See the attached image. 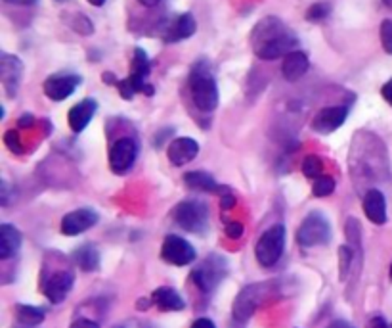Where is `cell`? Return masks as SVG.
<instances>
[{
	"instance_id": "32",
	"label": "cell",
	"mask_w": 392,
	"mask_h": 328,
	"mask_svg": "<svg viewBox=\"0 0 392 328\" xmlns=\"http://www.w3.org/2000/svg\"><path fill=\"white\" fill-rule=\"evenodd\" d=\"M4 144H6L8 148L12 150L14 154H21L23 148H21V143H19V135L16 130H8L6 135H4Z\"/></svg>"
},
{
	"instance_id": "43",
	"label": "cell",
	"mask_w": 392,
	"mask_h": 328,
	"mask_svg": "<svg viewBox=\"0 0 392 328\" xmlns=\"http://www.w3.org/2000/svg\"><path fill=\"white\" fill-rule=\"evenodd\" d=\"M385 4H386V6H388V8H391V10H392V0H385Z\"/></svg>"
},
{
	"instance_id": "11",
	"label": "cell",
	"mask_w": 392,
	"mask_h": 328,
	"mask_svg": "<svg viewBox=\"0 0 392 328\" xmlns=\"http://www.w3.org/2000/svg\"><path fill=\"white\" fill-rule=\"evenodd\" d=\"M136 154H138V146H136L134 138H119L113 146H111L110 152V168L113 173L123 175L127 173L132 163L136 160Z\"/></svg>"
},
{
	"instance_id": "44",
	"label": "cell",
	"mask_w": 392,
	"mask_h": 328,
	"mask_svg": "<svg viewBox=\"0 0 392 328\" xmlns=\"http://www.w3.org/2000/svg\"><path fill=\"white\" fill-rule=\"evenodd\" d=\"M391 279H392V265H391Z\"/></svg>"
},
{
	"instance_id": "26",
	"label": "cell",
	"mask_w": 392,
	"mask_h": 328,
	"mask_svg": "<svg viewBox=\"0 0 392 328\" xmlns=\"http://www.w3.org/2000/svg\"><path fill=\"white\" fill-rule=\"evenodd\" d=\"M302 175L307 177V179H319L322 177V171H324V163L319 160L318 155H307L304 160H302Z\"/></svg>"
},
{
	"instance_id": "2",
	"label": "cell",
	"mask_w": 392,
	"mask_h": 328,
	"mask_svg": "<svg viewBox=\"0 0 392 328\" xmlns=\"http://www.w3.org/2000/svg\"><path fill=\"white\" fill-rule=\"evenodd\" d=\"M280 285L276 280H268V282H258V285H249L239 292L235 302H233V321L247 322L253 317V313L258 309V305L266 304L268 299L276 297Z\"/></svg>"
},
{
	"instance_id": "19",
	"label": "cell",
	"mask_w": 392,
	"mask_h": 328,
	"mask_svg": "<svg viewBox=\"0 0 392 328\" xmlns=\"http://www.w3.org/2000/svg\"><path fill=\"white\" fill-rule=\"evenodd\" d=\"M196 19L191 14H182L178 16L174 21L166 25L165 33H163V39L166 43H178V41H184V39H190L194 33H196Z\"/></svg>"
},
{
	"instance_id": "28",
	"label": "cell",
	"mask_w": 392,
	"mask_h": 328,
	"mask_svg": "<svg viewBox=\"0 0 392 328\" xmlns=\"http://www.w3.org/2000/svg\"><path fill=\"white\" fill-rule=\"evenodd\" d=\"M346 238H349L350 246H352V250H360L361 246V227L360 223H358V219H354V217H350L349 221H346Z\"/></svg>"
},
{
	"instance_id": "9",
	"label": "cell",
	"mask_w": 392,
	"mask_h": 328,
	"mask_svg": "<svg viewBox=\"0 0 392 328\" xmlns=\"http://www.w3.org/2000/svg\"><path fill=\"white\" fill-rule=\"evenodd\" d=\"M73 282L75 275L71 269H55V271L44 275L41 288H43V294L48 297L52 304H60L68 297V294L73 288Z\"/></svg>"
},
{
	"instance_id": "35",
	"label": "cell",
	"mask_w": 392,
	"mask_h": 328,
	"mask_svg": "<svg viewBox=\"0 0 392 328\" xmlns=\"http://www.w3.org/2000/svg\"><path fill=\"white\" fill-rule=\"evenodd\" d=\"M221 193H222V207H232L235 198L230 194V190H228V188H221Z\"/></svg>"
},
{
	"instance_id": "1",
	"label": "cell",
	"mask_w": 392,
	"mask_h": 328,
	"mask_svg": "<svg viewBox=\"0 0 392 328\" xmlns=\"http://www.w3.org/2000/svg\"><path fill=\"white\" fill-rule=\"evenodd\" d=\"M251 44L260 60H276L295 52L299 41L282 19L268 16L255 25L251 33Z\"/></svg>"
},
{
	"instance_id": "40",
	"label": "cell",
	"mask_w": 392,
	"mask_h": 328,
	"mask_svg": "<svg viewBox=\"0 0 392 328\" xmlns=\"http://www.w3.org/2000/svg\"><path fill=\"white\" fill-rule=\"evenodd\" d=\"M6 2H10V4H23V6H31V4H35L37 0H6Z\"/></svg>"
},
{
	"instance_id": "20",
	"label": "cell",
	"mask_w": 392,
	"mask_h": 328,
	"mask_svg": "<svg viewBox=\"0 0 392 328\" xmlns=\"http://www.w3.org/2000/svg\"><path fill=\"white\" fill-rule=\"evenodd\" d=\"M152 304L161 311H182L186 307L182 296L169 286H161L152 294Z\"/></svg>"
},
{
	"instance_id": "15",
	"label": "cell",
	"mask_w": 392,
	"mask_h": 328,
	"mask_svg": "<svg viewBox=\"0 0 392 328\" xmlns=\"http://www.w3.org/2000/svg\"><path fill=\"white\" fill-rule=\"evenodd\" d=\"M346 116H349V110L344 106H329V108H324L312 119V129L316 133H319V135H329V133L337 130L346 121Z\"/></svg>"
},
{
	"instance_id": "3",
	"label": "cell",
	"mask_w": 392,
	"mask_h": 328,
	"mask_svg": "<svg viewBox=\"0 0 392 328\" xmlns=\"http://www.w3.org/2000/svg\"><path fill=\"white\" fill-rule=\"evenodd\" d=\"M188 85H190L191 100L197 110L207 113L215 112L218 106V87H216V81L207 63L199 62L194 66Z\"/></svg>"
},
{
	"instance_id": "17",
	"label": "cell",
	"mask_w": 392,
	"mask_h": 328,
	"mask_svg": "<svg viewBox=\"0 0 392 328\" xmlns=\"http://www.w3.org/2000/svg\"><path fill=\"white\" fill-rule=\"evenodd\" d=\"M96 110H98V102L92 98H85L83 102L73 106V108L69 110V116H68L71 130H75V133L85 130L86 125L90 123L94 116H96Z\"/></svg>"
},
{
	"instance_id": "13",
	"label": "cell",
	"mask_w": 392,
	"mask_h": 328,
	"mask_svg": "<svg viewBox=\"0 0 392 328\" xmlns=\"http://www.w3.org/2000/svg\"><path fill=\"white\" fill-rule=\"evenodd\" d=\"M96 223H98V213L90 207H80L63 217L60 229L65 236H77L85 230L92 229Z\"/></svg>"
},
{
	"instance_id": "6",
	"label": "cell",
	"mask_w": 392,
	"mask_h": 328,
	"mask_svg": "<svg viewBox=\"0 0 392 328\" xmlns=\"http://www.w3.org/2000/svg\"><path fill=\"white\" fill-rule=\"evenodd\" d=\"M172 217L178 227L188 232L203 235L208 227V207L197 200H186L172 210Z\"/></svg>"
},
{
	"instance_id": "30",
	"label": "cell",
	"mask_w": 392,
	"mask_h": 328,
	"mask_svg": "<svg viewBox=\"0 0 392 328\" xmlns=\"http://www.w3.org/2000/svg\"><path fill=\"white\" fill-rule=\"evenodd\" d=\"M381 43L386 54H392V19H385L381 24Z\"/></svg>"
},
{
	"instance_id": "22",
	"label": "cell",
	"mask_w": 392,
	"mask_h": 328,
	"mask_svg": "<svg viewBox=\"0 0 392 328\" xmlns=\"http://www.w3.org/2000/svg\"><path fill=\"white\" fill-rule=\"evenodd\" d=\"M21 246V232L14 225H0V260H10Z\"/></svg>"
},
{
	"instance_id": "45",
	"label": "cell",
	"mask_w": 392,
	"mask_h": 328,
	"mask_svg": "<svg viewBox=\"0 0 392 328\" xmlns=\"http://www.w3.org/2000/svg\"><path fill=\"white\" fill-rule=\"evenodd\" d=\"M23 328H33V327H23Z\"/></svg>"
},
{
	"instance_id": "29",
	"label": "cell",
	"mask_w": 392,
	"mask_h": 328,
	"mask_svg": "<svg viewBox=\"0 0 392 328\" xmlns=\"http://www.w3.org/2000/svg\"><path fill=\"white\" fill-rule=\"evenodd\" d=\"M352 260H354V250L349 246H341L339 250V261H341V280L346 279V275L352 269Z\"/></svg>"
},
{
	"instance_id": "18",
	"label": "cell",
	"mask_w": 392,
	"mask_h": 328,
	"mask_svg": "<svg viewBox=\"0 0 392 328\" xmlns=\"http://www.w3.org/2000/svg\"><path fill=\"white\" fill-rule=\"evenodd\" d=\"M364 213L375 225L386 223V200L381 190L377 188H369L366 196H364Z\"/></svg>"
},
{
	"instance_id": "25",
	"label": "cell",
	"mask_w": 392,
	"mask_h": 328,
	"mask_svg": "<svg viewBox=\"0 0 392 328\" xmlns=\"http://www.w3.org/2000/svg\"><path fill=\"white\" fill-rule=\"evenodd\" d=\"M16 317H18V321L23 324V327H37L41 322L44 321V309L41 307H33V305H18L16 307Z\"/></svg>"
},
{
	"instance_id": "39",
	"label": "cell",
	"mask_w": 392,
	"mask_h": 328,
	"mask_svg": "<svg viewBox=\"0 0 392 328\" xmlns=\"http://www.w3.org/2000/svg\"><path fill=\"white\" fill-rule=\"evenodd\" d=\"M327 328H354V327L346 321H333Z\"/></svg>"
},
{
	"instance_id": "42",
	"label": "cell",
	"mask_w": 392,
	"mask_h": 328,
	"mask_svg": "<svg viewBox=\"0 0 392 328\" xmlns=\"http://www.w3.org/2000/svg\"><path fill=\"white\" fill-rule=\"evenodd\" d=\"M88 2H90L92 6H102V4H104L105 0H88Z\"/></svg>"
},
{
	"instance_id": "4",
	"label": "cell",
	"mask_w": 392,
	"mask_h": 328,
	"mask_svg": "<svg viewBox=\"0 0 392 328\" xmlns=\"http://www.w3.org/2000/svg\"><path fill=\"white\" fill-rule=\"evenodd\" d=\"M149 69H152V63L147 60L146 52L142 48H136L134 62H132V73L125 81H117L115 83L119 91H121V96H125L127 100L132 98L136 93H144L147 96H152L154 94V87L146 83Z\"/></svg>"
},
{
	"instance_id": "7",
	"label": "cell",
	"mask_w": 392,
	"mask_h": 328,
	"mask_svg": "<svg viewBox=\"0 0 392 328\" xmlns=\"http://www.w3.org/2000/svg\"><path fill=\"white\" fill-rule=\"evenodd\" d=\"M283 250H285V227L274 225L258 238L255 257L263 267H274L282 260Z\"/></svg>"
},
{
	"instance_id": "37",
	"label": "cell",
	"mask_w": 392,
	"mask_h": 328,
	"mask_svg": "<svg viewBox=\"0 0 392 328\" xmlns=\"http://www.w3.org/2000/svg\"><path fill=\"white\" fill-rule=\"evenodd\" d=\"M191 328H216L215 322L211 321V319H197L194 324H191Z\"/></svg>"
},
{
	"instance_id": "27",
	"label": "cell",
	"mask_w": 392,
	"mask_h": 328,
	"mask_svg": "<svg viewBox=\"0 0 392 328\" xmlns=\"http://www.w3.org/2000/svg\"><path fill=\"white\" fill-rule=\"evenodd\" d=\"M335 190V180L327 177V175H322L319 179H316L312 186V194L314 196H318V198H325V196H329Z\"/></svg>"
},
{
	"instance_id": "41",
	"label": "cell",
	"mask_w": 392,
	"mask_h": 328,
	"mask_svg": "<svg viewBox=\"0 0 392 328\" xmlns=\"http://www.w3.org/2000/svg\"><path fill=\"white\" fill-rule=\"evenodd\" d=\"M140 4H144V6H155V4H159V0H138Z\"/></svg>"
},
{
	"instance_id": "14",
	"label": "cell",
	"mask_w": 392,
	"mask_h": 328,
	"mask_svg": "<svg viewBox=\"0 0 392 328\" xmlns=\"http://www.w3.org/2000/svg\"><path fill=\"white\" fill-rule=\"evenodd\" d=\"M21 75H23V63L19 58L12 56V54H2L0 56V79H2V85H4L8 96L18 94Z\"/></svg>"
},
{
	"instance_id": "10",
	"label": "cell",
	"mask_w": 392,
	"mask_h": 328,
	"mask_svg": "<svg viewBox=\"0 0 392 328\" xmlns=\"http://www.w3.org/2000/svg\"><path fill=\"white\" fill-rule=\"evenodd\" d=\"M161 257L171 263V265L184 267L194 263L196 260V250L190 242L180 238L176 235H169L163 242V248H161Z\"/></svg>"
},
{
	"instance_id": "12",
	"label": "cell",
	"mask_w": 392,
	"mask_h": 328,
	"mask_svg": "<svg viewBox=\"0 0 392 328\" xmlns=\"http://www.w3.org/2000/svg\"><path fill=\"white\" fill-rule=\"evenodd\" d=\"M79 83H80L79 75L58 73V75H52V77H48V79L44 81L43 91L50 100H54V102H62V100L69 98V96L75 93V88L79 87Z\"/></svg>"
},
{
	"instance_id": "36",
	"label": "cell",
	"mask_w": 392,
	"mask_h": 328,
	"mask_svg": "<svg viewBox=\"0 0 392 328\" xmlns=\"http://www.w3.org/2000/svg\"><path fill=\"white\" fill-rule=\"evenodd\" d=\"M381 94H383V98H385L386 102L392 106V79L383 85V88H381Z\"/></svg>"
},
{
	"instance_id": "38",
	"label": "cell",
	"mask_w": 392,
	"mask_h": 328,
	"mask_svg": "<svg viewBox=\"0 0 392 328\" xmlns=\"http://www.w3.org/2000/svg\"><path fill=\"white\" fill-rule=\"evenodd\" d=\"M368 328H388V324H386V321L383 317H374V319L369 321Z\"/></svg>"
},
{
	"instance_id": "16",
	"label": "cell",
	"mask_w": 392,
	"mask_h": 328,
	"mask_svg": "<svg viewBox=\"0 0 392 328\" xmlns=\"http://www.w3.org/2000/svg\"><path fill=\"white\" fill-rule=\"evenodd\" d=\"M199 154V144L190 138V136H182V138H174L171 144H169V150H166V155L171 160L172 165L176 168H182L186 163L196 160V155Z\"/></svg>"
},
{
	"instance_id": "34",
	"label": "cell",
	"mask_w": 392,
	"mask_h": 328,
	"mask_svg": "<svg viewBox=\"0 0 392 328\" xmlns=\"http://www.w3.org/2000/svg\"><path fill=\"white\" fill-rule=\"evenodd\" d=\"M69 328H100L98 322L90 321V319H77Z\"/></svg>"
},
{
	"instance_id": "33",
	"label": "cell",
	"mask_w": 392,
	"mask_h": 328,
	"mask_svg": "<svg viewBox=\"0 0 392 328\" xmlns=\"http://www.w3.org/2000/svg\"><path fill=\"white\" fill-rule=\"evenodd\" d=\"M226 235L230 236V238H233V240H238V238H241V235H243V225L230 223L226 227Z\"/></svg>"
},
{
	"instance_id": "23",
	"label": "cell",
	"mask_w": 392,
	"mask_h": 328,
	"mask_svg": "<svg viewBox=\"0 0 392 328\" xmlns=\"http://www.w3.org/2000/svg\"><path fill=\"white\" fill-rule=\"evenodd\" d=\"M73 260L83 271H96L100 267V252L96 250V246H92V244H83L80 248L75 250Z\"/></svg>"
},
{
	"instance_id": "5",
	"label": "cell",
	"mask_w": 392,
	"mask_h": 328,
	"mask_svg": "<svg viewBox=\"0 0 392 328\" xmlns=\"http://www.w3.org/2000/svg\"><path fill=\"white\" fill-rule=\"evenodd\" d=\"M228 275V261L218 254L207 255L191 272V279L201 292L208 294L221 285Z\"/></svg>"
},
{
	"instance_id": "8",
	"label": "cell",
	"mask_w": 392,
	"mask_h": 328,
	"mask_svg": "<svg viewBox=\"0 0 392 328\" xmlns=\"http://www.w3.org/2000/svg\"><path fill=\"white\" fill-rule=\"evenodd\" d=\"M331 240V225L322 213H310L297 230V242L302 248L325 246Z\"/></svg>"
},
{
	"instance_id": "21",
	"label": "cell",
	"mask_w": 392,
	"mask_h": 328,
	"mask_svg": "<svg viewBox=\"0 0 392 328\" xmlns=\"http://www.w3.org/2000/svg\"><path fill=\"white\" fill-rule=\"evenodd\" d=\"M310 63H308V56L300 50H295L291 54L285 56L282 66V73L287 81H299L302 75L307 73Z\"/></svg>"
},
{
	"instance_id": "31",
	"label": "cell",
	"mask_w": 392,
	"mask_h": 328,
	"mask_svg": "<svg viewBox=\"0 0 392 328\" xmlns=\"http://www.w3.org/2000/svg\"><path fill=\"white\" fill-rule=\"evenodd\" d=\"M331 12V6L329 4H325V2H318V4H314V6L308 8L307 12V18L310 19V21H319V19L327 18Z\"/></svg>"
},
{
	"instance_id": "24",
	"label": "cell",
	"mask_w": 392,
	"mask_h": 328,
	"mask_svg": "<svg viewBox=\"0 0 392 328\" xmlns=\"http://www.w3.org/2000/svg\"><path fill=\"white\" fill-rule=\"evenodd\" d=\"M184 183L194 190L199 193H218L221 186L216 185V180L205 171H190L184 175Z\"/></svg>"
}]
</instances>
